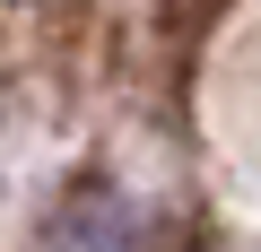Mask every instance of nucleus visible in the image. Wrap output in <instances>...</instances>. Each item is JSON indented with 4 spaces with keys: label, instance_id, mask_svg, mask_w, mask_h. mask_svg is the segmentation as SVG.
Masks as SVG:
<instances>
[{
    "label": "nucleus",
    "instance_id": "obj_1",
    "mask_svg": "<svg viewBox=\"0 0 261 252\" xmlns=\"http://www.w3.org/2000/svg\"><path fill=\"white\" fill-rule=\"evenodd\" d=\"M53 252H148V217L130 191H79L53 217Z\"/></svg>",
    "mask_w": 261,
    "mask_h": 252
}]
</instances>
